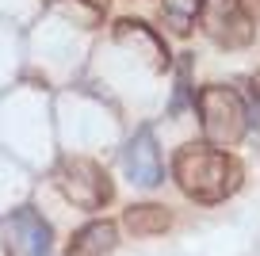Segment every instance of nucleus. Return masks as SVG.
<instances>
[{"label": "nucleus", "mask_w": 260, "mask_h": 256, "mask_svg": "<svg viewBox=\"0 0 260 256\" xmlns=\"http://www.w3.org/2000/svg\"><path fill=\"white\" fill-rule=\"evenodd\" d=\"M54 187L61 191L65 203H73V207H81V210H100L115 191L107 172L88 157H61L57 161Z\"/></svg>", "instance_id": "obj_3"}, {"label": "nucleus", "mask_w": 260, "mask_h": 256, "mask_svg": "<svg viewBox=\"0 0 260 256\" xmlns=\"http://www.w3.org/2000/svg\"><path fill=\"white\" fill-rule=\"evenodd\" d=\"M122 226L134 237H157V233H165L172 226V214L165 207H157V203H138V207H126Z\"/></svg>", "instance_id": "obj_8"}, {"label": "nucleus", "mask_w": 260, "mask_h": 256, "mask_svg": "<svg viewBox=\"0 0 260 256\" xmlns=\"http://www.w3.org/2000/svg\"><path fill=\"white\" fill-rule=\"evenodd\" d=\"M115 222H88L69 237L65 245V256H111L115 252Z\"/></svg>", "instance_id": "obj_6"}, {"label": "nucleus", "mask_w": 260, "mask_h": 256, "mask_svg": "<svg viewBox=\"0 0 260 256\" xmlns=\"http://www.w3.org/2000/svg\"><path fill=\"white\" fill-rule=\"evenodd\" d=\"M126 172L134 184L142 187H157L161 184V157H157V145L149 130H138L126 145Z\"/></svg>", "instance_id": "obj_5"}, {"label": "nucleus", "mask_w": 260, "mask_h": 256, "mask_svg": "<svg viewBox=\"0 0 260 256\" xmlns=\"http://www.w3.org/2000/svg\"><path fill=\"white\" fill-rule=\"evenodd\" d=\"M241 8H245V16H249L252 23L260 19V0H241Z\"/></svg>", "instance_id": "obj_10"}, {"label": "nucleus", "mask_w": 260, "mask_h": 256, "mask_svg": "<svg viewBox=\"0 0 260 256\" xmlns=\"http://www.w3.org/2000/svg\"><path fill=\"white\" fill-rule=\"evenodd\" d=\"M199 27L222 50H241L252 42V19L241 0H199Z\"/></svg>", "instance_id": "obj_4"}, {"label": "nucleus", "mask_w": 260, "mask_h": 256, "mask_svg": "<svg viewBox=\"0 0 260 256\" xmlns=\"http://www.w3.org/2000/svg\"><path fill=\"white\" fill-rule=\"evenodd\" d=\"M12 226H16V233H19V248H23V256H50V226L42 222L31 207L16 210Z\"/></svg>", "instance_id": "obj_7"}, {"label": "nucleus", "mask_w": 260, "mask_h": 256, "mask_svg": "<svg viewBox=\"0 0 260 256\" xmlns=\"http://www.w3.org/2000/svg\"><path fill=\"white\" fill-rule=\"evenodd\" d=\"M172 176H176L180 191L187 199L203 203V207H214V203H226L241 187L245 168L230 149H214V145L191 142V145H180L176 149Z\"/></svg>", "instance_id": "obj_1"}, {"label": "nucleus", "mask_w": 260, "mask_h": 256, "mask_svg": "<svg viewBox=\"0 0 260 256\" xmlns=\"http://www.w3.org/2000/svg\"><path fill=\"white\" fill-rule=\"evenodd\" d=\"M195 16H199V0H161V23L169 27L176 39L191 35Z\"/></svg>", "instance_id": "obj_9"}, {"label": "nucleus", "mask_w": 260, "mask_h": 256, "mask_svg": "<svg viewBox=\"0 0 260 256\" xmlns=\"http://www.w3.org/2000/svg\"><path fill=\"white\" fill-rule=\"evenodd\" d=\"M199 104V122H203L207 142L214 145H237L249 130V107H245L241 92L226 88V84H207L195 96Z\"/></svg>", "instance_id": "obj_2"}, {"label": "nucleus", "mask_w": 260, "mask_h": 256, "mask_svg": "<svg viewBox=\"0 0 260 256\" xmlns=\"http://www.w3.org/2000/svg\"><path fill=\"white\" fill-rule=\"evenodd\" d=\"M252 96H256V104H260V73L252 77Z\"/></svg>", "instance_id": "obj_11"}]
</instances>
